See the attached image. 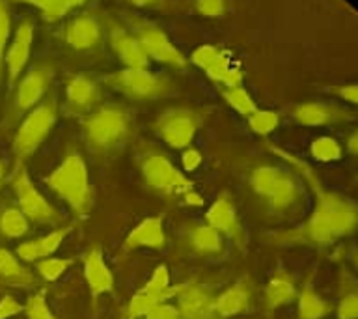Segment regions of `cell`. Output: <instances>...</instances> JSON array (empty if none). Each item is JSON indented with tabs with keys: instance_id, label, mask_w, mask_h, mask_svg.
<instances>
[{
	"instance_id": "46",
	"label": "cell",
	"mask_w": 358,
	"mask_h": 319,
	"mask_svg": "<svg viewBox=\"0 0 358 319\" xmlns=\"http://www.w3.org/2000/svg\"><path fill=\"white\" fill-rule=\"evenodd\" d=\"M351 262H352V265H355V267L358 269V248H352L351 250Z\"/></svg>"
},
{
	"instance_id": "19",
	"label": "cell",
	"mask_w": 358,
	"mask_h": 319,
	"mask_svg": "<svg viewBox=\"0 0 358 319\" xmlns=\"http://www.w3.org/2000/svg\"><path fill=\"white\" fill-rule=\"evenodd\" d=\"M293 118L306 127H321V125L349 120L351 114L341 106L327 105V103H302L293 111Z\"/></svg>"
},
{
	"instance_id": "2",
	"label": "cell",
	"mask_w": 358,
	"mask_h": 319,
	"mask_svg": "<svg viewBox=\"0 0 358 319\" xmlns=\"http://www.w3.org/2000/svg\"><path fill=\"white\" fill-rule=\"evenodd\" d=\"M45 185L66 201L77 217H88L94 206V192L86 162L77 151L64 157V161L45 178Z\"/></svg>"
},
{
	"instance_id": "18",
	"label": "cell",
	"mask_w": 358,
	"mask_h": 319,
	"mask_svg": "<svg viewBox=\"0 0 358 319\" xmlns=\"http://www.w3.org/2000/svg\"><path fill=\"white\" fill-rule=\"evenodd\" d=\"M166 245V234H164V218L162 215L144 218L138 226H134L129 232L125 239V250L134 248H153L159 250Z\"/></svg>"
},
{
	"instance_id": "47",
	"label": "cell",
	"mask_w": 358,
	"mask_h": 319,
	"mask_svg": "<svg viewBox=\"0 0 358 319\" xmlns=\"http://www.w3.org/2000/svg\"><path fill=\"white\" fill-rule=\"evenodd\" d=\"M4 179H6V166H4V162L0 161V187L4 185Z\"/></svg>"
},
{
	"instance_id": "8",
	"label": "cell",
	"mask_w": 358,
	"mask_h": 319,
	"mask_svg": "<svg viewBox=\"0 0 358 319\" xmlns=\"http://www.w3.org/2000/svg\"><path fill=\"white\" fill-rule=\"evenodd\" d=\"M106 83L133 99H157L170 88L168 80L157 77L148 67H125L122 71L112 73Z\"/></svg>"
},
{
	"instance_id": "40",
	"label": "cell",
	"mask_w": 358,
	"mask_h": 319,
	"mask_svg": "<svg viewBox=\"0 0 358 319\" xmlns=\"http://www.w3.org/2000/svg\"><path fill=\"white\" fill-rule=\"evenodd\" d=\"M144 319H179V313L178 308L162 302V304H159V306H155L153 310L145 313Z\"/></svg>"
},
{
	"instance_id": "1",
	"label": "cell",
	"mask_w": 358,
	"mask_h": 319,
	"mask_svg": "<svg viewBox=\"0 0 358 319\" xmlns=\"http://www.w3.org/2000/svg\"><path fill=\"white\" fill-rule=\"evenodd\" d=\"M273 150L274 153H278L282 159H285L296 168V172L301 173L304 181L312 187L313 196H315V209L312 211V215L295 228L274 235V245H304L323 248V246L334 245L338 239H343V237L355 234L358 229L357 201H352L351 198H347L340 192L324 189L317 173L313 172V168L308 162L301 161V159H296L291 153H285L278 148H273Z\"/></svg>"
},
{
	"instance_id": "36",
	"label": "cell",
	"mask_w": 358,
	"mask_h": 319,
	"mask_svg": "<svg viewBox=\"0 0 358 319\" xmlns=\"http://www.w3.org/2000/svg\"><path fill=\"white\" fill-rule=\"evenodd\" d=\"M24 312H27L28 319H58L49 308V304H47V295L43 291L28 297L27 304H24Z\"/></svg>"
},
{
	"instance_id": "12",
	"label": "cell",
	"mask_w": 358,
	"mask_h": 319,
	"mask_svg": "<svg viewBox=\"0 0 358 319\" xmlns=\"http://www.w3.org/2000/svg\"><path fill=\"white\" fill-rule=\"evenodd\" d=\"M190 60L194 62L196 66L201 67L207 73V77L213 80L224 84L226 86H237L243 83V73L235 69L229 62L228 55L224 50L217 49L215 45H201L192 52Z\"/></svg>"
},
{
	"instance_id": "17",
	"label": "cell",
	"mask_w": 358,
	"mask_h": 319,
	"mask_svg": "<svg viewBox=\"0 0 358 319\" xmlns=\"http://www.w3.org/2000/svg\"><path fill=\"white\" fill-rule=\"evenodd\" d=\"M32 39L34 22L30 19H24V21L19 22L15 36L11 39L8 52H6V66H8V73H10L11 80H15L28 64L30 50H32Z\"/></svg>"
},
{
	"instance_id": "29",
	"label": "cell",
	"mask_w": 358,
	"mask_h": 319,
	"mask_svg": "<svg viewBox=\"0 0 358 319\" xmlns=\"http://www.w3.org/2000/svg\"><path fill=\"white\" fill-rule=\"evenodd\" d=\"M30 222L22 215L19 207H6L0 211V235H4L8 239H17L28 234Z\"/></svg>"
},
{
	"instance_id": "21",
	"label": "cell",
	"mask_w": 358,
	"mask_h": 319,
	"mask_svg": "<svg viewBox=\"0 0 358 319\" xmlns=\"http://www.w3.org/2000/svg\"><path fill=\"white\" fill-rule=\"evenodd\" d=\"M296 295H299V290H296L293 276L284 269H280L271 276V280L265 285L263 304H265V310L271 313L295 301Z\"/></svg>"
},
{
	"instance_id": "5",
	"label": "cell",
	"mask_w": 358,
	"mask_h": 319,
	"mask_svg": "<svg viewBox=\"0 0 358 319\" xmlns=\"http://www.w3.org/2000/svg\"><path fill=\"white\" fill-rule=\"evenodd\" d=\"M56 118H58V106L52 99L34 106L13 139V155L17 157V161L21 162L28 159L39 146L43 144L45 139L55 127Z\"/></svg>"
},
{
	"instance_id": "4",
	"label": "cell",
	"mask_w": 358,
	"mask_h": 319,
	"mask_svg": "<svg viewBox=\"0 0 358 319\" xmlns=\"http://www.w3.org/2000/svg\"><path fill=\"white\" fill-rule=\"evenodd\" d=\"M140 172L145 187L161 196H183L194 189V183L173 166V162L161 151H148L140 159Z\"/></svg>"
},
{
	"instance_id": "45",
	"label": "cell",
	"mask_w": 358,
	"mask_h": 319,
	"mask_svg": "<svg viewBox=\"0 0 358 319\" xmlns=\"http://www.w3.org/2000/svg\"><path fill=\"white\" fill-rule=\"evenodd\" d=\"M129 2L134 6H151V4H155L157 0H129Z\"/></svg>"
},
{
	"instance_id": "32",
	"label": "cell",
	"mask_w": 358,
	"mask_h": 319,
	"mask_svg": "<svg viewBox=\"0 0 358 319\" xmlns=\"http://www.w3.org/2000/svg\"><path fill=\"white\" fill-rule=\"evenodd\" d=\"M310 153L319 162H334L341 159L343 150H341L340 142L332 136H319L310 146Z\"/></svg>"
},
{
	"instance_id": "7",
	"label": "cell",
	"mask_w": 358,
	"mask_h": 319,
	"mask_svg": "<svg viewBox=\"0 0 358 319\" xmlns=\"http://www.w3.org/2000/svg\"><path fill=\"white\" fill-rule=\"evenodd\" d=\"M200 125L201 116L198 112L192 108H185V106H176V108H168L157 118L155 133L170 148L185 150L194 140Z\"/></svg>"
},
{
	"instance_id": "3",
	"label": "cell",
	"mask_w": 358,
	"mask_h": 319,
	"mask_svg": "<svg viewBox=\"0 0 358 319\" xmlns=\"http://www.w3.org/2000/svg\"><path fill=\"white\" fill-rule=\"evenodd\" d=\"M86 144L94 153L108 155L122 150L131 136V120L120 106H103L92 112L83 122Z\"/></svg>"
},
{
	"instance_id": "25",
	"label": "cell",
	"mask_w": 358,
	"mask_h": 319,
	"mask_svg": "<svg viewBox=\"0 0 358 319\" xmlns=\"http://www.w3.org/2000/svg\"><path fill=\"white\" fill-rule=\"evenodd\" d=\"M66 99L73 112H88L99 101V88L86 75H75L67 83Z\"/></svg>"
},
{
	"instance_id": "16",
	"label": "cell",
	"mask_w": 358,
	"mask_h": 319,
	"mask_svg": "<svg viewBox=\"0 0 358 319\" xmlns=\"http://www.w3.org/2000/svg\"><path fill=\"white\" fill-rule=\"evenodd\" d=\"M254 284L248 276L234 282L228 290H224L218 297H215V313L218 319L231 318L237 313H243L250 306V297Z\"/></svg>"
},
{
	"instance_id": "10",
	"label": "cell",
	"mask_w": 358,
	"mask_h": 319,
	"mask_svg": "<svg viewBox=\"0 0 358 319\" xmlns=\"http://www.w3.org/2000/svg\"><path fill=\"white\" fill-rule=\"evenodd\" d=\"M179 319H218L215 313V293L207 284L187 282L176 291Z\"/></svg>"
},
{
	"instance_id": "41",
	"label": "cell",
	"mask_w": 358,
	"mask_h": 319,
	"mask_svg": "<svg viewBox=\"0 0 358 319\" xmlns=\"http://www.w3.org/2000/svg\"><path fill=\"white\" fill-rule=\"evenodd\" d=\"M201 164V153L194 148H185L183 155H181V166L187 172H194L196 168Z\"/></svg>"
},
{
	"instance_id": "20",
	"label": "cell",
	"mask_w": 358,
	"mask_h": 319,
	"mask_svg": "<svg viewBox=\"0 0 358 319\" xmlns=\"http://www.w3.org/2000/svg\"><path fill=\"white\" fill-rule=\"evenodd\" d=\"M49 80L50 71L47 67H34L32 71H28L17 88V111H28L38 105L49 86Z\"/></svg>"
},
{
	"instance_id": "31",
	"label": "cell",
	"mask_w": 358,
	"mask_h": 319,
	"mask_svg": "<svg viewBox=\"0 0 358 319\" xmlns=\"http://www.w3.org/2000/svg\"><path fill=\"white\" fill-rule=\"evenodd\" d=\"M222 97L228 101V105L234 111H237L243 116H250V114H254L257 111L254 99H252L248 92L241 84H237V86H226L222 90Z\"/></svg>"
},
{
	"instance_id": "38",
	"label": "cell",
	"mask_w": 358,
	"mask_h": 319,
	"mask_svg": "<svg viewBox=\"0 0 358 319\" xmlns=\"http://www.w3.org/2000/svg\"><path fill=\"white\" fill-rule=\"evenodd\" d=\"M196 10L200 11L201 15L218 17L224 13L226 4L224 0H196Z\"/></svg>"
},
{
	"instance_id": "35",
	"label": "cell",
	"mask_w": 358,
	"mask_h": 319,
	"mask_svg": "<svg viewBox=\"0 0 358 319\" xmlns=\"http://www.w3.org/2000/svg\"><path fill=\"white\" fill-rule=\"evenodd\" d=\"M71 265L69 257H43L38 262V273L47 282H55L66 273V269Z\"/></svg>"
},
{
	"instance_id": "43",
	"label": "cell",
	"mask_w": 358,
	"mask_h": 319,
	"mask_svg": "<svg viewBox=\"0 0 358 319\" xmlns=\"http://www.w3.org/2000/svg\"><path fill=\"white\" fill-rule=\"evenodd\" d=\"M183 200H185V204H187V206H192V207L203 206V198H201V196L198 194L194 189L189 190V192H185Z\"/></svg>"
},
{
	"instance_id": "27",
	"label": "cell",
	"mask_w": 358,
	"mask_h": 319,
	"mask_svg": "<svg viewBox=\"0 0 358 319\" xmlns=\"http://www.w3.org/2000/svg\"><path fill=\"white\" fill-rule=\"evenodd\" d=\"M285 173L287 170L274 166V164H259L250 173V189L254 190L257 198H262L267 204L280 187V183L284 181Z\"/></svg>"
},
{
	"instance_id": "22",
	"label": "cell",
	"mask_w": 358,
	"mask_h": 319,
	"mask_svg": "<svg viewBox=\"0 0 358 319\" xmlns=\"http://www.w3.org/2000/svg\"><path fill=\"white\" fill-rule=\"evenodd\" d=\"M110 45L117 58L125 64V67H148L150 58L134 34L114 27L110 30Z\"/></svg>"
},
{
	"instance_id": "6",
	"label": "cell",
	"mask_w": 358,
	"mask_h": 319,
	"mask_svg": "<svg viewBox=\"0 0 358 319\" xmlns=\"http://www.w3.org/2000/svg\"><path fill=\"white\" fill-rule=\"evenodd\" d=\"M11 185H13V192L17 196V207L28 218V222L47 224V226H55L60 222V213L56 211V207L45 200V196L36 189L27 168H17Z\"/></svg>"
},
{
	"instance_id": "26",
	"label": "cell",
	"mask_w": 358,
	"mask_h": 319,
	"mask_svg": "<svg viewBox=\"0 0 358 319\" xmlns=\"http://www.w3.org/2000/svg\"><path fill=\"white\" fill-rule=\"evenodd\" d=\"M0 282L13 288H34L38 278L30 269H27L10 250L0 248Z\"/></svg>"
},
{
	"instance_id": "9",
	"label": "cell",
	"mask_w": 358,
	"mask_h": 319,
	"mask_svg": "<svg viewBox=\"0 0 358 319\" xmlns=\"http://www.w3.org/2000/svg\"><path fill=\"white\" fill-rule=\"evenodd\" d=\"M178 288H170V274H168L166 265H159L153 271L150 282H145L140 288L134 297L131 299L127 306V319L144 318L145 313L153 310L155 306L168 301L170 297L176 295Z\"/></svg>"
},
{
	"instance_id": "37",
	"label": "cell",
	"mask_w": 358,
	"mask_h": 319,
	"mask_svg": "<svg viewBox=\"0 0 358 319\" xmlns=\"http://www.w3.org/2000/svg\"><path fill=\"white\" fill-rule=\"evenodd\" d=\"M10 11L6 2L0 0V66H2V58H4V50L8 47V39H10Z\"/></svg>"
},
{
	"instance_id": "34",
	"label": "cell",
	"mask_w": 358,
	"mask_h": 319,
	"mask_svg": "<svg viewBox=\"0 0 358 319\" xmlns=\"http://www.w3.org/2000/svg\"><path fill=\"white\" fill-rule=\"evenodd\" d=\"M278 122L280 116L273 111H256L248 116V127L256 134H262V136L273 133L274 129L278 127Z\"/></svg>"
},
{
	"instance_id": "33",
	"label": "cell",
	"mask_w": 358,
	"mask_h": 319,
	"mask_svg": "<svg viewBox=\"0 0 358 319\" xmlns=\"http://www.w3.org/2000/svg\"><path fill=\"white\" fill-rule=\"evenodd\" d=\"M24 2L39 8V10L43 11L45 19L56 21V19H60L66 13H69L73 8L84 4L86 0H24Z\"/></svg>"
},
{
	"instance_id": "39",
	"label": "cell",
	"mask_w": 358,
	"mask_h": 319,
	"mask_svg": "<svg viewBox=\"0 0 358 319\" xmlns=\"http://www.w3.org/2000/svg\"><path fill=\"white\" fill-rule=\"evenodd\" d=\"M21 312H24V306L19 304L11 295H6L0 299V319H8Z\"/></svg>"
},
{
	"instance_id": "28",
	"label": "cell",
	"mask_w": 358,
	"mask_h": 319,
	"mask_svg": "<svg viewBox=\"0 0 358 319\" xmlns=\"http://www.w3.org/2000/svg\"><path fill=\"white\" fill-rule=\"evenodd\" d=\"M296 299H299V310H296L299 319H323L332 312V306L313 288L312 276L302 284Z\"/></svg>"
},
{
	"instance_id": "30",
	"label": "cell",
	"mask_w": 358,
	"mask_h": 319,
	"mask_svg": "<svg viewBox=\"0 0 358 319\" xmlns=\"http://www.w3.org/2000/svg\"><path fill=\"white\" fill-rule=\"evenodd\" d=\"M336 312L338 319H358V284L347 274Z\"/></svg>"
},
{
	"instance_id": "23",
	"label": "cell",
	"mask_w": 358,
	"mask_h": 319,
	"mask_svg": "<svg viewBox=\"0 0 358 319\" xmlns=\"http://www.w3.org/2000/svg\"><path fill=\"white\" fill-rule=\"evenodd\" d=\"M71 234V226H62V228L50 232V234L38 237V239L24 241L17 246V257L22 262H36V260H43L50 257V254L64 243L67 235Z\"/></svg>"
},
{
	"instance_id": "24",
	"label": "cell",
	"mask_w": 358,
	"mask_h": 319,
	"mask_svg": "<svg viewBox=\"0 0 358 319\" xmlns=\"http://www.w3.org/2000/svg\"><path fill=\"white\" fill-rule=\"evenodd\" d=\"M101 39V27L94 17L83 15L73 19L66 27V41L77 50L94 49Z\"/></svg>"
},
{
	"instance_id": "42",
	"label": "cell",
	"mask_w": 358,
	"mask_h": 319,
	"mask_svg": "<svg viewBox=\"0 0 358 319\" xmlns=\"http://www.w3.org/2000/svg\"><path fill=\"white\" fill-rule=\"evenodd\" d=\"M334 92L340 95L341 99L349 101L352 105H358V84H347V86H338Z\"/></svg>"
},
{
	"instance_id": "14",
	"label": "cell",
	"mask_w": 358,
	"mask_h": 319,
	"mask_svg": "<svg viewBox=\"0 0 358 319\" xmlns=\"http://www.w3.org/2000/svg\"><path fill=\"white\" fill-rule=\"evenodd\" d=\"M84 278L94 301L103 293H110L114 288V274L103 260L101 246H92L84 254Z\"/></svg>"
},
{
	"instance_id": "13",
	"label": "cell",
	"mask_w": 358,
	"mask_h": 319,
	"mask_svg": "<svg viewBox=\"0 0 358 319\" xmlns=\"http://www.w3.org/2000/svg\"><path fill=\"white\" fill-rule=\"evenodd\" d=\"M206 220L209 226L235 241L237 245H245V232H243V226L237 218L234 200L228 192H222L217 200L213 201V206L206 213Z\"/></svg>"
},
{
	"instance_id": "15",
	"label": "cell",
	"mask_w": 358,
	"mask_h": 319,
	"mask_svg": "<svg viewBox=\"0 0 358 319\" xmlns=\"http://www.w3.org/2000/svg\"><path fill=\"white\" fill-rule=\"evenodd\" d=\"M183 243L198 256H220L224 252V235L209 224L185 226Z\"/></svg>"
},
{
	"instance_id": "11",
	"label": "cell",
	"mask_w": 358,
	"mask_h": 319,
	"mask_svg": "<svg viewBox=\"0 0 358 319\" xmlns=\"http://www.w3.org/2000/svg\"><path fill=\"white\" fill-rule=\"evenodd\" d=\"M134 36L142 45V49L145 50L148 58H153L157 62H162L166 66L172 67H183L185 58L179 52L173 43L170 41L166 34L162 32L161 28L151 24V22H138L134 27Z\"/></svg>"
},
{
	"instance_id": "44",
	"label": "cell",
	"mask_w": 358,
	"mask_h": 319,
	"mask_svg": "<svg viewBox=\"0 0 358 319\" xmlns=\"http://www.w3.org/2000/svg\"><path fill=\"white\" fill-rule=\"evenodd\" d=\"M347 151L352 155H358V129L347 140Z\"/></svg>"
}]
</instances>
